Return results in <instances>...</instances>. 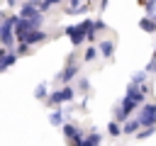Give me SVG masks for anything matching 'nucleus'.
<instances>
[{"label":"nucleus","instance_id":"11","mask_svg":"<svg viewBox=\"0 0 156 146\" xmlns=\"http://www.w3.org/2000/svg\"><path fill=\"white\" fill-rule=\"evenodd\" d=\"M49 122L58 127V124H63V114H61V112H51V117H49Z\"/></svg>","mask_w":156,"mask_h":146},{"label":"nucleus","instance_id":"18","mask_svg":"<svg viewBox=\"0 0 156 146\" xmlns=\"http://www.w3.org/2000/svg\"><path fill=\"white\" fill-rule=\"evenodd\" d=\"M5 17H7V12H0V27H2V22H5Z\"/></svg>","mask_w":156,"mask_h":146},{"label":"nucleus","instance_id":"16","mask_svg":"<svg viewBox=\"0 0 156 146\" xmlns=\"http://www.w3.org/2000/svg\"><path fill=\"white\" fill-rule=\"evenodd\" d=\"M85 58H88V61L95 58V49H88V51H85Z\"/></svg>","mask_w":156,"mask_h":146},{"label":"nucleus","instance_id":"12","mask_svg":"<svg viewBox=\"0 0 156 146\" xmlns=\"http://www.w3.org/2000/svg\"><path fill=\"white\" fill-rule=\"evenodd\" d=\"M83 144H100V136H98V134H88V136L83 139Z\"/></svg>","mask_w":156,"mask_h":146},{"label":"nucleus","instance_id":"14","mask_svg":"<svg viewBox=\"0 0 156 146\" xmlns=\"http://www.w3.org/2000/svg\"><path fill=\"white\" fill-rule=\"evenodd\" d=\"M136 127H139V122H129V124H127V127H124V131H134V129H136Z\"/></svg>","mask_w":156,"mask_h":146},{"label":"nucleus","instance_id":"6","mask_svg":"<svg viewBox=\"0 0 156 146\" xmlns=\"http://www.w3.org/2000/svg\"><path fill=\"white\" fill-rule=\"evenodd\" d=\"M17 58H20V56H17V54H15L12 49H10V51L5 54V58H0V73H2V71H7V68H12Z\"/></svg>","mask_w":156,"mask_h":146},{"label":"nucleus","instance_id":"19","mask_svg":"<svg viewBox=\"0 0 156 146\" xmlns=\"http://www.w3.org/2000/svg\"><path fill=\"white\" fill-rule=\"evenodd\" d=\"M71 2H78V0H71Z\"/></svg>","mask_w":156,"mask_h":146},{"label":"nucleus","instance_id":"13","mask_svg":"<svg viewBox=\"0 0 156 146\" xmlns=\"http://www.w3.org/2000/svg\"><path fill=\"white\" fill-rule=\"evenodd\" d=\"M100 51H102L105 56H110V54H112V44H110V41H105V44L100 46Z\"/></svg>","mask_w":156,"mask_h":146},{"label":"nucleus","instance_id":"10","mask_svg":"<svg viewBox=\"0 0 156 146\" xmlns=\"http://www.w3.org/2000/svg\"><path fill=\"white\" fill-rule=\"evenodd\" d=\"M144 112H146V114H141V119H139V122H144V124H149V122L154 119V112H156V107H146Z\"/></svg>","mask_w":156,"mask_h":146},{"label":"nucleus","instance_id":"2","mask_svg":"<svg viewBox=\"0 0 156 146\" xmlns=\"http://www.w3.org/2000/svg\"><path fill=\"white\" fill-rule=\"evenodd\" d=\"M39 2L41 0H27V2H22L20 5V17H34V15H39L41 10H39Z\"/></svg>","mask_w":156,"mask_h":146},{"label":"nucleus","instance_id":"7","mask_svg":"<svg viewBox=\"0 0 156 146\" xmlns=\"http://www.w3.org/2000/svg\"><path fill=\"white\" fill-rule=\"evenodd\" d=\"M76 73H78V66H76L73 61H68V66L63 68V73L58 75V80H61V83H68V80H71V78H73Z\"/></svg>","mask_w":156,"mask_h":146},{"label":"nucleus","instance_id":"1","mask_svg":"<svg viewBox=\"0 0 156 146\" xmlns=\"http://www.w3.org/2000/svg\"><path fill=\"white\" fill-rule=\"evenodd\" d=\"M68 100H73V88L71 85H66V88H61V90H56L46 97L49 105H61V102H68Z\"/></svg>","mask_w":156,"mask_h":146},{"label":"nucleus","instance_id":"15","mask_svg":"<svg viewBox=\"0 0 156 146\" xmlns=\"http://www.w3.org/2000/svg\"><path fill=\"white\" fill-rule=\"evenodd\" d=\"M110 134L117 136V134H119V127H117V124H110Z\"/></svg>","mask_w":156,"mask_h":146},{"label":"nucleus","instance_id":"8","mask_svg":"<svg viewBox=\"0 0 156 146\" xmlns=\"http://www.w3.org/2000/svg\"><path fill=\"white\" fill-rule=\"evenodd\" d=\"M29 49H32V44H27V41H20V44L15 46V54H17V56H27V54H29Z\"/></svg>","mask_w":156,"mask_h":146},{"label":"nucleus","instance_id":"3","mask_svg":"<svg viewBox=\"0 0 156 146\" xmlns=\"http://www.w3.org/2000/svg\"><path fill=\"white\" fill-rule=\"evenodd\" d=\"M63 136H66L68 141H73V144H83V136H80V131H78L73 124H63Z\"/></svg>","mask_w":156,"mask_h":146},{"label":"nucleus","instance_id":"9","mask_svg":"<svg viewBox=\"0 0 156 146\" xmlns=\"http://www.w3.org/2000/svg\"><path fill=\"white\" fill-rule=\"evenodd\" d=\"M34 97H37V100H46V97H49V95H46V83H39V85H37Z\"/></svg>","mask_w":156,"mask_h":146},{"label":"nucleus","instance_id":"5","mask_svg":"<svg viewBox=\"0 0 156 146\" xmlns=\"http://www.w3.org/2000/svg\"><path fill=\"white\" fill-rule=\"evenodd\" d=\"M44 39H46V32H44V29H29L27 36H24L27 44H39V41H44Z\"/></svg>","mask_w":156,"mask_h":146},{"label":"nucleus","instance_id":"17","mask_svg":"<svg viewBox=\"0 0 156 146\" xmlns=\"http://www.w3.org/2000/svg\"><path fill=\"white\" fill-rule=\"evenodd\" d=\"M7 5H10V7H15V5H20V0H7Z\"/></svg>","mask_w":156,"mask_h":146},{"label":"nucleus","instance_id":"4","mask_svg":"<svg viewBox=\"0 0 156 146\" xmlns=\"http://www.w3.org/2000/svg\"><path fill=\"white\" fill-rule=\"evenodd\" d=\"M66 34H68V36H71V41H73V44H80V41H83V39H88V36H85V32H83V27H80V24H78V27H68V29H66Z\"/></svg>","mask_w":156,"mask_h":146}]
</instances>
